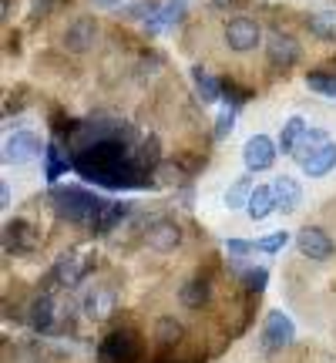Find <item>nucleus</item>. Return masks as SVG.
<instances>
[{
  "label": "nucleus",
  "mask_w": 336,
  "mask_h": 363,
  "mask_svg": "<svg viewBox=\"0 0 336 363\" xmlns=\"http://www.w3.org/2000/svg\"><path fill=\"white\" fill-rule=\"evenodd\" d=\"M233 125H235V111L229 108V111H222V115L215 118V142L229 138V135H233Z\"/></svg>",
  "instance_id": "obj_30"
},
{
  "label": "nucleus",
  "mask_w": 336,
  "mask_h": 363,
  "mask_svg": "<svg viewBox=\"0 0 336 363\" xmlns=\"http://www.w3.org/2000/svg\"><path fill=\"white\" fill-rule=\"evenodd\" d=\"M131 208H135L131 202H108V206H104V212H101V219H98V225H94V233H108V229H115V225L128 216Z\"/></svg>",
  "instance_id": "obj_25"
},
{
  "label": "nucleus",
  "mask_w": 336,
  "mask_h": 363,
  "mask_svg": "<svg viewBox=\"0 0 336 363\" xmlns=\"http://www.w3.org/2000/svg\"><path fill=\"white\" fill-rule=\"evenodd\" d=\"M98 360L101 363H135L138 360V343L128 330H115L101 340L98 347Z\"/></svg>",
  "instance_id": "obj_8"
},
{
  "label": "nucleus",
  "mask_w": 336,
  "mask_h": 363,
  "mask_svg": "<svg viewBox=\"0 0 336 363\" xmlns=\"http://www.w3.org/2000/svg\"><path fill=\"white\" fill-rule=\"evenodd\" d=\"M84 272L88 269H84V262L78 256H61L51 269V283H57L61 289H74V286L84 283Z\"/></svg>",
  "instance_id": "obj_15"
},
{
  "label": "nucleus",
  "mask_w": 336,
  "mask_h": 363,
  "mask_svg": "<svg viewBox=\"0 0 336 363\" xmlns=\"http://www.w3.org/2000/svg\"><path fill=\"white\" fill-rule=\"evenodd\" d=\"M4 246H7V252H30V249L38 246V235H34V229L27 225V222H7L4 225Z\"/></svg>",
  "instance_id": "obj_16"
},
{
  "label": "nucleus",
  "mask_w": 336,
  "mask_h": 363,
  "mask_svg": "<svg viewBox=\"0 0 336 363\" xmlns=\"http://www.w3.org/2000/svg\"><path fill=\"white\" fill-rule=\"evenodd\" d=\"M40 155V138L34 131H13L4 142V165H27Z\"/></svg>",
  "instance_id": "obj_9"
},
{
  "label": "nucleus",
  "mask_w": 336,
  "mask_h": 363,
  "mask_svg": "<svg viewBox=\"0 0 336 363\" xmlns=\"http://www.w3.org/2000/svg\"><path fill=\"white\" fill-rule=\"evenodd\" d=\"M225 252L235 256V259H246L256 252V242H249V239H225Z\"/></svg>",
  "instance_id": "obj_29"
},
{
  "label": "nucleus",
  "mask_w": 336,
  "mask_h": 363,
  "mask_svg": "<svg viewBox=\"0 0 336 363\" xmlns=\"http://www.w3.org/2000/svg\"><path fill=\"white\" fill-rule=\"evenodd\" d=\"M192 84L195 91H198V98H202V104H215L222 94V84L208 71H202V67H192Z\"/></svg>",
  "instance_id": "obj_22"
},
{
  "label": "nucleus",
  "mask_w": 336,
  "mask_h": 363,
  "mask_svg": "<svg viewBox=\"0 0 336 363\" xmlns=\"http://www.w3.org/2000/svg\"><path fill=\"white\" fill-rule=\"evenodd\" d=\"M249 175H252V172L239 175V179L233 182V189L225 192V206H229V208H246V206H249V195H252V189H256Z\"/></svg>",
  "instance_id": "obj_24"
},
{
  "label": "nucleus",
  "mask_w": 336,
  "mask_h": 363,
  "mask_svg": "<svg viewBox=\"0 0 336 363\" xmlns=\"http://www.w3.org/2000/svg\"><path fill=\"white\" fill-rule=\"evenodd\" d=\"M306 24L320 40H336V11H313Z\"/></svg>",
  "instance_id": "obj_23"
},
{
  "label": "nucleus",
  "mask_w": 336,
  "mask_h": 363,
  "mask_svg": "<svg viewBox=\"0 0 336 363\" xmlns=\"http://www.w3.org/2000/svg\"><path fill=\"white\" fill-rule=\"evenodd\" d=\"M94 40H98V21H91V17H78V21L65 30V48L74 54L91 51Z\"/></svg>",
  "instance_id": "obj_13"
},
{
  "label": "nucleus",
  "mask_w": 336,
  "mask_h": 363,
  "mask_svg": "<svg viewBox=\"0 0 336 363\" xmlns=\"http://www.w3.org/2000/svg\"><path fill=\"white\" fill-rule=\"evenodd\" d=\"M266 57H269V65L276 67V71H289V67L299 65V44L289 34H269V40H266Z\"/></svg>",
  "instance_id": "obj_10"
},
{
  "label": "nucleus",
  "mask_w": 336,
  "mask_h": 363,
  "mask_svg": "<svg viewBox=\"0 0 336 363\" xmlns=\"http://www.w3.org/2000/svg\"><path fill=\"white\" fill-rule=\"evenodd\" d=\"M51 202H54V208H57V216H61V219L74 222V225H88V229H94V225H98L104 206H108L101 195L88 192V189H81V185L54 189Z\"/></svg>",
  "instance_id": "obj_1"
},
{
  "label": "nucleus",
  "mask_w": 336,
  "mask_h": 363,
  "mask_svg": "<svg viewBox=\"0 0 336 363\" xmlns=\"http://www.w3.org/2000/svg\"><path fill=\"white\" fill-rule=\"evenodd\" d=\"M0 206H4V208H11V185H7V182L0 185Z\"/></svg>",
  "instance_id": "obj_34"
},
{
  "label": "nucleus",
  "mask_w": 336,
  "mask_h": 363,
  "mask_svg": "<svg viewBox=\"0 0 336 363\" xmlns=\"http://www.w3.org/2000/svg\"><path fill=\"white\" fill-rule=\"evenodd\" d=\"M145 242L155 252H175L181 246V229L172 219H155L145 233Z\"/></svg>",
  "instance_id": "obj_11"
},
{
  "label": "nucleus",
  "mask_w": 336,
  "mask_h": 363,
  "mask_svg": "<svg viewBox=\"0 0 336 363\" xmlns=\"http://www.w3.org/2000/svg\"><path fill=\"white\" fill-rule=\"evenodd\" d=\"M155 340H158V343H165V347L179 343V340H181V323H175V316H158Z\"/></svg>",
  "instance_id": "obj_26"
},
{
  "label": "nucleus",
  "mask_w": 336,
  "mask_h": 363,
  "mask_svg": "<svg viewBox=\"0 0 336 363\" xmlns=\"http://www.w3.org/2000/svg\"><path fill=\"white\" fill-rule=\"evenodd\" d=\"M71 313H74V303H67L65 310H61L54 293H40V296L30 303V310H27V323H30L34 333L54 337V333H61V330H65V316L67 320H74Z\"/></svg>",
  "instance_id": "obj_3"
},
{
  "label": "nucleus",
  "mask_w": 336,
  "mask_h": 363,
  "mask_svg": "<svg viewBox=\"0 0 336 363\" xmlns=\"http://www.w3.org/2000/svg\"><path fill=\"white\" fill-rule=\"evenodd\" d=\"M115 306H118V296H115V289H108V286L88 289L84 299H81V313L88 320H108V316H115Z\"/></svg>",
  "instance_id": "obj_12"
},
{
  "label": "nucleus",
  "mask_w": 336,
  "mask_h": 363,
  "mask_svg": "<svg viewBox=\"0 0 336 363\" xmlns=\"http://www.w3.org/2000/svg\"><path fill=\"white\" fill-rule=\"evenodd\" d=\"M306 131H310V125H306V121H303L299 115L286 118V121H283V131H279V152H283V155H296V148L303 145Z\"/></svg>",
  "instance_id": "obj_18"
},
{
  "label": "nucleus",
  "mask_w": 336,
  "mask_h": 363,
  "mask_svg": "<svg viewBox=\"0 0 336 363\" xmlns=\"http://www.w3.org/2000/svg\"><path fill=\"white\" fill-rule=\"evenodd\" d=\"M40 158L47 162V169H44V179L51 182V185L61 179L67 169H71V158L61 152V145H57V142H47V145H44V155H40Z\"/></svg>",
  "instance_id": "obj_21"
},
{
  "label": "nucleus",
  "mask_w": 336,
  "mask_h": 363,
  "mask_svg": "<svg viewBox=\"0 0 336 363\" xmlns=\"http://www.w3.org/2000/svg\"><path fill=\"white\" fill-rule=\"evenodd\" d=\"M286 246H289V233H283V229L256 239V252H266V256H276V252H283Z\"/></svg>",
  "instance_id": "obj_27"
},
{
  "label": "nucleus",
  "mask_w": 336,
  "mask_h": 363,
  "mask_svg": "<svg viewBox=\"0 0 336 363\" xmlns=\"http://www.w3.org/2000/svg\"><path fill=\"white\" fill-rule=\"evenodd\" d=\"M306 88L316 94H326V98H336V74H323V71L306 74Z\"/></svg>",
  "instance_id": "obj_28"
},
{
  "label": "nucleus",
  "mask_w": 336,
  "mask_h": 363,
  "mask_svg": "<svg viewBox=\"0 0 336 363\" xmlns=\"http://www.w3.org/2000/svg\"><path fill=\"white\" fill-rule=\"evenodd\" d=\"M266 283H269V272L262 269V266H259V269H246V286L252 289V293H262Z\"/></svg>",
  "instance_id": "obj_31"
},
{
  "label": "nucleus",
  "mask_w": 336,
  "mask_h": 363,
  "mask_svg": "<svg viewBox=\"0 0 336 363\" xmlns=\"http://www.w3.org/2000/svg\"><path fill=\"white\" fill-rule=\"evenodd\" d=\"M181 13H185V0H168V4H162L148 21H145V30H152V34H162V30H168V27L179 21Z\"/></svg>",
  "instance_id": "obj_19"
},
{
  "label": "nucleus",
  "mask_w": 336,
  "mask_h": 363,
  "mask_svg": "<svg viewBox=\"0 0 336 363\" xmlns=\"http://www.w3.org/2000/svg\"><path fill=\"white\" fill-rule=\"evenodd\" d=\"M94 7H104V11H125V0H91Z\"/></svg>",
  "instance_id": "obj_33"
},
{
  "label": "nucleus",
  "mask_w": 336,
  "mask_h": 363,
  "mask_svg": "<svg viewBox=\"0 0 336 363\" xmlns=\"http://www.w3.org/2000/svg\"><path fill=\"white\" fill-rule=\"evenodd\" d=\"M293 158H296V165L303 169V175L326 179L336 169V142H330V135L323 128H310Z\"/></svg>",
  "instance_id": "obj_2"
},
{
  "label": "nucleus",
  "mask_w": 336,
  "mask_h": 363,
  "mask_svg": "<svg viewBox=\"0 0 336 363\" xmlns=\"http://www.w3.org/2000/svg\"><path fill=\"white\" fill-rule=\"evenodd\" d=\"M296 246H299V252H303L310 262H326L336 252L333 235L323 233L320 225H303V229H299V235H296Z\"/></svg>",
  "instance_id": "obj_7"
},
{
  "label": "nucleus",
  "mask_w": 336,
  "mask_h": 363,
  "mask_svg": "<svg viewBox=\"0 0 336 363\" xmlns=\"http://www.w3.org/2000/svg\"><path fill=\"white\" fill-rule=\"evenodd\" d=\"M208 296H212V293H208V283L198 279V276H195V279H185L179 289V303L185 310H202L208 303Z\"/></svg>",
  "instance_id": "obj_20"
},
{
  "label": "nucleus",
  "mask_w": 336,
  "mask_h": 363,
  "mask_svg": "<svg viewBox=\"0 0 336 363\" xmlns=\"http://www.w3.org/2000/svg\"><path fill=\"white\" fill-rule=\"evenodd\" d=\"M155 179L165 182V185H172V179H175V182L181 179V169H179V165H172V162H162V165H158V172H155Z\"/></svg>",
  "instance_id": "obj_32"
},
{
  "label": "nucleus",
  "mask_w": 336,
  "mask_h": 363,
  "mask_svg": "<svg viewBox=\"0 0 336 363\" xmlns=\"http://www.w3.org/2000/svg\"><path fill=\"white\" fill-rule=\"evenodd\" d=\"M276 155H279V142H272L269 135H252L242 145V165L246 172H269L276 165Z\"/></svg>",
  "instance_id": "obj_6"
},
{
  "label": "nucleus",
  "mask_w": 336,
  "mask_h": 363,
  "mask_svg": "<svg viewBox=\"0 0 336 363\" xmlns=\"http://www.w3.org/2000/svg\"><path fill=\"white\" fill-rule=\"evenodd\" d=\"M296 340V323L289 320V313L283 310H272L262 323V333H259V343L266 353H276V350H286L289 343Z\"/></svg>",
  "instance_id": "obj_4"
},
{
  "label": "nucleus",
  "mask_w": 336,
  "mask_h": 363,
  "mask_svg": "<svg viewBox=\"0 0 336 363\" xmlns=\"http://www.w3.org/2000/svg\"><path fill=\"white\" fill-rule=\"evenodd\" d=\"M222 38H225V48H233L235 54H249L262 44V27L252 17H233V21H225Z\"/></svg>",
  "instance_id": "obj_5"
},
{
  "label": "nucleus",
  "mask_w": 336,
  "mask_h": 363,
  "mask_svg": "<svg viewBox=\"0 0 336 363\" xmlns=\"http://www.w3.org/2000/svg\"><path fill=\"white\" fill-rule=\"evenodd\" d=\"M222 4H225V0H215V7H222Z\"/></svg>",
  "instance_id": "obj_35"
},
{
  "label": "nucleus",
  "mask_w": 336,
  "mask_h": 363,
  "mask_svg": "<svg viewBox=\"0 0 336 363\" xmlns=\"http://www.w3.org/2000/svg\"><path fill=\"white\" fill-rule=\"evenodd\" d=\"M272 195H276V208L279 212H296L303 206V185L293 175H276L272 179Z\"/></svg>",
  "instance_id": "obj_14"
},
{
  "label": "nucleus",
  "mask_w": 336,
  "mask_h": 363,
  "mask_svg": "<svg viewBox=\"0 0 336 363\" xmlns=\"http://www.w3.org/2000/svg\"><path fill=\"white\" fill-rule=\"evenodd\" d=\"M272 212H279L276 208V195H272V185H256L252 195H249V206H246V216L252 222H262L269 219Z\"/></svg>",
  "instance_id": "obj_17"
}]
</instances>
